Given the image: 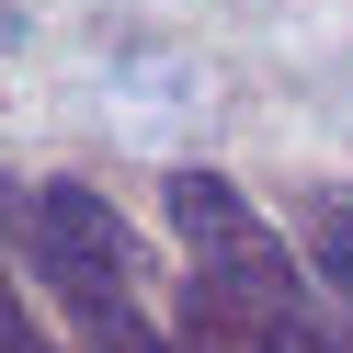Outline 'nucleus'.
Masks as SVG:
<instances>
[{"instance_id": "nucleus-4", "label": "nucleus", "mask_w": 353, "mask_h": 353, "mask_svg": "<svg viewBox=\"0 0 353 353\" xmlns=\"http://www.w3.org/2000/svg\"><path fill=\"white\" fill-rule=\"evenodd\" d=\"M0 353H69V342H46V330L12 307V285H0Z\"/></svg>"}, {"instance_id": "nucleus-6", "label": "nucleus", "mask_w": 353, "mask_h": 353, "mask_svg": "<svg viewBox=\"0 0 353 353\" xmlns=\"http://www.w3.org/2000/svg\"><path fill=\"white\" fill-rule=\"evenodd\" d=\"M160 353H205V342H160Z\"/></svg>"}, {"instance_id": "nucleus-3", "label": "nucleus", "mask_w": 353, "mask_h": 353, "mask_svg": "<svg viewBox=\"0 0 353 353\" xmlns=\"http://www.w3.org/2000/svg\"><path fill=\"white\" fill-rule=\"evenodd\" d=\"M307 274L342 296V353H353V205H319V228H307Z\"/></svg>"}, {"instance_id": "nucleus-5", "label": "nucleus", "mask_w": 353, "mask_h": 353, "mask_svg": "<svg viewBox=\"0 0 353 353\" xmlns=\"http://www.w3.org/2000/svg\"><path fill=\"white\" fill-rule=\"evenodd\" d=\"M194 330H228V342H239V353H285V342H262V330H239V319H228V307H205V296H194Z\"/></svg>"}, {"instance_id": "nucleus-1", "label": "nucleus", "mask_w": 353, "mask_h": 353, "mask_svg": "<svg viewBox=\"0 0 353 353\" xmlns=\"http://www.w3.org/2000/svg\"><path fill=\"white\" fill-rule=\"evenodd\" d=\"M12 239H23L34 296L69 319L80 353H160V330H148V307H137V274H148V262H137V228H125L92 183L12 194Z\"/></svg>"}, {"instance_id": "nucleus-2", "label": "nucleus", "mask_w": 353, "mask_h": 353, "mask_svg": "<svg viewBox=\"0 0 353 353\" xmlns=\"http://www.w3.org/2000/svg\"><path fill=\"white\" fill-rule=\"evenodd\" d=\"M171 228H183L194 251V296L228 307L239 330H262V342H319V319H307V262L274 239V216L251 205L239 183H216V171H171Z\"/></svg>"}]
</instances>
